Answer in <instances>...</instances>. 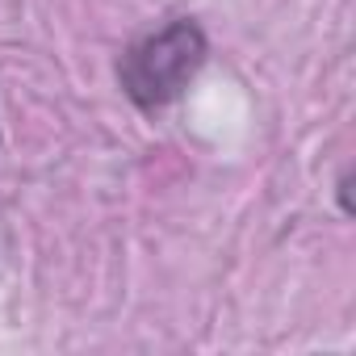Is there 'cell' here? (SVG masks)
<instances>
[{"label": "cell", "mask_w": 356, "mask_h": 356, "mask_svg": "<svg viewBox=\"0 0 356 356\" xmlns=\"http://www.w3.org/2000/svg\"><path fill=\"white\" fill-rule=\"evenodd\" d=\"M206 51L210 47H206V34L197 22H189V17L168 22L163 30L138 38L122 55V63H118L122 92L138 109H159L189 88V80L206 63Z\"/></svg>", "instance_id": "cell-1"}]
</instances>
